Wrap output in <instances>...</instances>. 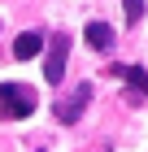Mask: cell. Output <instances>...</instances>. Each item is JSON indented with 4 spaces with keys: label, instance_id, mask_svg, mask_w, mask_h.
I'll use <instances>...</instances> for the list:
<instances>
[{
    "label": "cell",
    "instance_id": "obj_1",
    "mask_svg": "<svg viewBox=\"0 0 148 152\" xmlns=\"http://www.w3.org/2000/svg\"><path fill=\"white\" fill-rule=\"evenodd\" d=\"M35 91L31 87H22V83H0V117H31L35 113Z\"/></svg>",
    "mask_w": 148,
    "mask_h": 152
},
{
    "label": "cell",
    "instance_id": "obj_2",
    "mask_svg": "<svg viewBox=\"0 0 148 152\" xmlns=\"http://www.w3.org/2000/svg\"><path fill=\"white\" fill-rule=\"evenodd\" d=\"M87 100H91V83H79L66 100H57V104H52L57 122H61V126H74V122L83 117V109H87Z\"/></svg>",
    "mask_w": 148,
    "mask_h": 152
},
{
    "label": "cell",
    "instance_id": "obj_3",
    "mask_svg": "<svg viewBox=\"0 0 148 152\" xmlns=\"http://www.w3.org/2000/svg\"><path fill=\"white\" fill-rule=\"evenodd\" d=\"M66 61H70V39L66 35H52L48 39V57H44V78L48 83H61L66 78Z\"/></svg>",
    "mask_w": 148,
    "mask_h": 152
},
{
    "label": "cell",
    "instance_id": "obj_4",
    "mask_svg": "<svg viewBox=\"0 0 148 152\" xmlns=\"http://www.w3.org/2000/svg\"><path fill=\"white\" fill-rule=\"evenodd\" d=\"M44 48H48V39H44V35H35V31H22V35L13 39V57H18V61H31V57H39Z\"/></svg>",
    "mask_w": 148,
    "mask_h": 152
},
{
    "label": "cell",
    "instance_id": "obj_5",
    "mask_svg": "<svg viewBox=\"0 0 148 152\" xmlns=\"http://www.w3.org/2000/svg\"><path fill=\"white\" fill-rule=\"evenodd\" d=\"M83 39H87L96 52H109V48H113V26H109V22H87Z\"/></svg>",
    "mask_w": 148,
    "mask_h": 152
},
{
    "label": "cell",
    "instance_id": "obj_6",
    "mask_svg": "<svg viewBox=\"0 0 148 152\" xmlns=\"http://www.w3.org/2000/svg\"><path fill=\"white\" fill-rule=\"evenodd\" d=\"M122 78H131V83L139 87V91L148 96V70H144V65H131V70H122Z\"/></svg>",
    "mask_w": 148,
    "mask_h": 152
},
{
    "label": "cell",
    "instance_id": "obj_7",
    "mask_svg": "<svg viewBox=\"0 0 148 152\" xmlns=\"http://www.w3.org/2000/svg\"><path fill=\"white\" fill-rule=\"evenodd\" d=\"M122 9H126V22H131V26L144 22V0H122Z\"/></svg>",
    "mask_w": 148,
    "mask_h": 152
}]
</instances>
